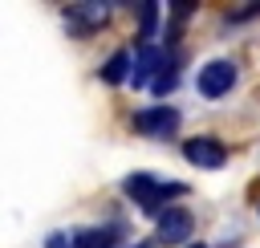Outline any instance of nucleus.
I'll list each match as a JSON object with an SVG mask.
<instances>
[{
    "instance_id": "f257e3e1",
    "label": "nucleus",
    "mask_w": 260,
    "mask_h": 248,
    "mask_svg": "<svg viewBox=\"0 0 260 248\" xmlns=\"http://www.w3.org/2000/svg\"><path fill=\"white\" fill-rule=\"evenodd\" d=\"M122 191L146 211V215H162V203L167 199H175V195H187V187L183 183H158L154 175H146V171H134V175H126L122 179Z\"/></svg>"
},
{
    "instance_id": "f03ea898",
    "label": "nucleus",
    "mask_w": 260,
    "mask_h": 248,
    "mask_svg": "<svg viewBox=\"0 0 260 248\" xmlns=\"http://www.w3.org/2000/svg\"><path fill=\"white\" fill-rule=\"evenodd\" d=\"M179 122L183 118H179L175 106H146V110L134 114V130L146 134V138H171L179 130Z\"/></svg>"
},
{
    "instance_id": "7ed1b4c3",
    "label": "nucleus",
    "mask_w": 260,
    "mask_h": 248,
    "mask_svg": "<svg viewBox=\"0 0 260 248\" xmlns=\"http://www.w3.org/2000/svg\"><path fill=\"white\" fill-rule=\"evenodd\" d=\"M183 159H187L191 167L219 171V167L228 163V146H223L219 138H211V134H199V138H187V142H183Z\"/></svg>"
},
{
    "instance_id": "20e7f679",
    "label": "nucleus",
    "mask_w": 260,
    "mask_h": 248,
    "mask_svg": "<svg viewBox=\"0 0 260 248\" xmlns=\"http://www.w3.org/2000/svg\"><path fill=\"white\" fill-rule=\"evenodd\" d=\"M195 85H199L203 98H223V94L236 85V65H232V61H207V65L199 69Z\"/></svg>"
},
{
    "instance_id": "39448f33",
    "label": "nucleus",
    "mask_w": 260,
    "mask_h": 248,
    "mask_svg": "<svg viewBox=\"0 0 260 248\" xmlns=\"http://www.w3.org/2000/svg\"><path fill=\"white\" fill-rule=\"evenodd\" d=\"M167 49H158V45H138V57H134V73H130V81L142 89V85H154V77L162 73V65H167Z\"/></svg>"
},
{
    "instance_id": "423d86ee",
    "label": "nucleus",
    "mask_w": 260,
    "mask_h": 248,
    "mask_svg": "<svg viewBox=\"0 0 260 248\" xmlns=\"http://www.w3.org/2000/svg\"><path fill=\"white\" fill-rule=\"evenodd\" d=\"M191 228H195V220H191L187 207H167V211L158 215V240H162V244H179V240H187Z\"/></svg>"
},
{
    "instance_id": "0eeeda50",
    "label": "nucleus",
    "mask_w": 260,
    "mask_h": 248,
    "mask_svg": "<svg viewBox=\"0 0 260 248\" xmlns=\"http://www.w3.org/2000/svg\"><path fill=\"white\" fill-rule=\"evenodd\" d=\"M130 73H134V61H130V53H126V49H118V53H114V57L98 69V77H102L106 85H122Z\"/></svg>"
},
{
    "instance_id": "6e6552de",
    "label": "nucleus",
    "mask_w": 260,
    "mask_h": 248,
    "mask_svg": "<svg viewBox=\"0 0 260 248\" xmlns=\"http://www.w3.org/2000/svg\"><path fill=\"white\" fill-rule=\"evenodd\" d=\"M118 244V228H81L73 248H114Z\"/></svg>"
},
{
    "instance_id": "1a4fd4ad",
    "label": "nucleus",
    "mask_w": 260,
    "mask_h": 248,
    "mask_svg": "<svg viewBox=\"0 0 260 248\" xmlns=\"http://www.w3.org/2000/svg\"><path fill=\"white\" fill-rule=\"evenodd\" d=\"M175 69H179V61H175V57H167V65H162V73H158V77H154V85H150V89H154L158 98L175 89V81H179V77H175Z\"/></svg>"
},
{
    "instance_id": "9d476101",
    "label": "nucleus",
    "mask_w": 260,
    "mask_h": 248,
    "mask_svg": "<svg viewBox=\"0 0 260 248\" xmlns=\"http://www.w3.org/2000/svg\"><path fill=\"white\" fill-rule=\"evenodd\" d=\"M142 12V33H138V45H150V33H154V20H158V4H138Z\"/></svg>"
},
{
    "instance_id": "9b49d317",
    "label": "nucleus",
    "mask_w": 260,
    "mask_h": 248,
    "mask_svg": "<svg viewBox=\"0 0 260 248\" xmlns=\"http://www.w3.org/2000/svg\"><path fill=\"white\" fill-rule=\"evenodd\" d=\"M49 248H69V244H65V236H61V232H53V236H49Z\"/></svg>"
},
{
    "instance_id": "f8f14e48",
    "label": "nucleus",
    "mask_w": 260,
    "mask_h": 248,
    "mask_svg": "<svg viewBox=\"0 0 260 248\" xmlns=\"http://www.w3.org/2000/svg\"><path fill=\"white\" fill-rule=\"evenodd\" d=\"M187 248H203V244H187Z\"/></svg>"
},
{
    "instance_id": "ddd939ff",
    "label": "nucleus",
    "mask_w": 260,
    "mask_h": 248,
    "mask_svg": "<svg viewBox=\"0 0 260 248\" xmlns=\"http://www.w3.org/2000/svg\"><path fill=\"white\" fill-rule=\"evenodd\" d=\"M138 248H150V244H138Z\"/></svg>"
}]
</instances>
